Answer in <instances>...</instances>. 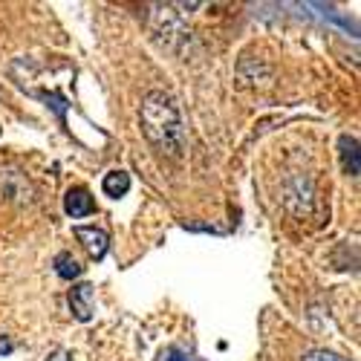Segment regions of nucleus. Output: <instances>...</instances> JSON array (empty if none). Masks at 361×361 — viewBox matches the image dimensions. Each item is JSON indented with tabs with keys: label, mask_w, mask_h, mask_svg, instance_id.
<instances>
[{
	"label": "nucleus",
	"mask_w": 361,
	"mask_h": 361,
	"mask_svg": "<svg viewBox=\"0 0 361 361\" xmlns=\"http://www.w3.org/2000/svg\"><path fill=\"white\" fill-rule=\"evenodd\" d=\"M338 147H341L344 171H347L350 176H358V171H361V165H358V139L350 136V133H344V136L338 139Z\"/></svg>",
	"instance_id": "423d86ee"
},
{
	"label": "nucleus",
	"mask_w": 361,
	"mask_h": 361,
	"mask_svg": "<svg viewBox=\"0 0 361 361\" xmlns=\"http://www.w3.org/2000/svg\"><path fill=\"white\" fill-rule=\"evenodd\" d=\"M75 240L87 249V255L93 260H102L110 249V234L104 228H96V226H75Z\"/></svg>",
	"instance_id": "f03ea898"
},
{
	"label": "nucleus",
	"mask_w": 361,
	"mask_h": 361,
	"mask_svg": "<svg viewBox=\"0 0 361 361\" xmlns=\"http://www.w3.org/2000/svg\"><path fill=\"white\" fill-rule=\"evenodd\" d=\"M55 361H67V353L61 350V353H58V355H55Z\"/></svg>",
	"instance_id": "9b49d317"
},
{
	"label": "nucleus",
	"mask_w": 361,
	"mask_h": 361,
	"mask_svg": "<svg viewBox=\"0 0 361 361\" xmlns=\"http://www.w3.org/2000/svg\"><path fill=\"white\" fill-rule=\"evenodd\" d=\"M0 353H12V341H6V338H0Z\"/></svg>",
	"instance_id": "9d476101"
},
{
	"label": "nucleus",
	"mask_w": 361,
	"mask_h": 361,
	"mask_svg": "<svg viewBox=\"0 0 361 361\" xmlns=\"http://www.w3.org/2000/svg\"><path fill=\"white\" fill-rule=\"evenodd\" d=\"M162 361H197V358L179 353V350H168V353H162Z\"/></svg>",
	"instance_id": "1a4fd4ad"
},
{
	"label": "nucleus",
	"mask_w": 361,
	"mask_h": 361,
	"mask_svg": "<svg viewBox=\"0 0 361 361\" xmlns=\"http://www.w3.org/2000/svg\"><path fill=\"white\" fill-rule=\"evenodd\" d=\"M142 133L147 136V142L154 145L159 154L168 157H179L188 145V133H185V122L183 113H179V104L162 93V90H154L147 93L142 102Z\"/></svg>",
	"instance_id": "f257e3e1"
},
{
	"label": "nucleus",
	"mask_w": 361,
	"mask_h": 361,
	"mask_svg": "<svg viewBox=\"0 0 361 361\" xmlns=\"http://www.w3.org/2000/svg\"><path fill=\"white\" fill-rule=\"evenodd\" d=\"M70 310H73V315L78 318V321H90L93 318V312H96V289L90 286V283H78V286H73L70 289Z\"/></svg>",
	"instance_id": "7ed1b4c3"
},
{
	"label": "nucleus",
	"mask_w": 361,
	"mask_h": 361,
	"mask_svg": "<svg viewBox=\"0 0 361 361\" xmlns=\"http://www.w3.org/2000/svg\"><path fill=\"white\" fill-rule=\"evenodd\" d=\"M304 361H347V358L338 353H329V350H310L304 355Z\"/></svg>",
	"instance_id": "6e6552de"
},
{
	"label": "nucleus",
	"mask_w": 361,
	"mask_h": 361,
	"mask_svg": "<svg viewBox=\"0 0 361 361\" xmlns=\"http://www.w3.org/2000/svg\"><path fill=\"white\" fill-rule=\"evenodd\" d=\"M64 212H67L70 217H87V214H93V212H96L93 194H90L87 188H81V185L70 188L67 197H64Z\"/></svg>",
	"instance_id": "20e7f679"
},
{
	"label": "nucleus",
	"mask_w": 361,
	"mask_h": 361,
	"mask_svg": "<svg viewBox=\"0 0 361 361\" xmlns=\"http://www.w3.org/2000/svg\"><path fill=\"white\" fill-rule=\"evenodd\" d=\"M102 191H104L107 197H113V200L125 197V194L130 191V173H128V171H110V173H104Z\"/></svg>",
	"instance_id": "39448f33"
},
{
	"label": "nucleus",
	"mask_w": 361,
	"mask_h": 361,
	"mask_svg": "<svg viewBox=\"0 0 361 361\" xmlns=\"http://www.w3.org/2000/svg\"><path fill=\"white\" fill-rule=\"evenodd\" d=\"M55 272H58V278H64V281H75V278H81L84 266L70 252H61V255L55 257Z\"/></svg>",
	"instance_id": "0eeeda50"
}]
</instances>
